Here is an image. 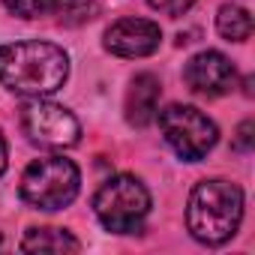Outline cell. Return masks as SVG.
<instances>
[{"label": "cell", "mask_w": 255, "mask_h": 255, "mask_svg": "<svg viewBox=\"0 0 255 255\" xmlns=\"http://www.w3.org/2000/svg\"><path fill=\"white\" fill-rule=\"evenodd\" d=\"M69 78V57L60 45L27 39L0 48V84L24 99L57 93Z\"/></svg>", "instance_id": "6da1fadb"}, {"label": "cell", "mask_w": 255, "mask_h": 255, "mask_svg": "<svg viewBox=\"0 0 255 255\" xmlns=\"http://www.w3.org/2000/svg\"><path fill=\"white\" fill-rule=\"evenodd\" d=\"M243 219V192L228 180H201L186 201V228L204 246L231 240Z\"/></svg>", "instance_id": "7a4b0ae2"}, {"label": "cell", "mask_w": 255, "mask_h": 255, "mask_svg": "<svg viewBox=\"0 0 255 255\" xmlns=\"http://www.w3.org/2000/svg\"><path fill=\"white\" fill-rule=\"evenodd\" d=\"M93 213L111 234H138L150 213V192L132 174H117L93 195Z\"/></svg>", "instance_id": "3957f363"}, {"label": "cell", "mask_w": 255, "mask_h": 255, "mask_svg": "<svg viewBox=\"0 0 255 255\" xmlns=\"http://www.w3.org/2000/svg\"><path fill=\"white\" fill-rule=\"evenodd\" d=\"M81 171L66 156H42L21 174V198L36 210H63L75 201Z\"/></svg>", "instance_id": "277c9868"}, {"label": "cell", "mask_w": 255, "mask_h": 255, "mask_svg": "<svg viewBox=\"0 0 255 255\" xmlns=\"http://www.w3.org/2000/svg\"><path fill=\"white\" fill-rule=\"evenodd\" d=\"M159 129H162L168 147L183 162L204 159L219 141L216 123L204 111H198L192 105H168V108H162L159 111Z\"/></svg>", "instance_id": "5b68a950"}, {"label": "cell", "mask_w": 255, "mask_h": 255, "mask_svg": "<svg viewBox=\"0 0 255 255\" xmlns=\"http://www.w3.org/2000/svg\"><path fill=\"white\" fill-rule=\"evenodd\" d=\"M21 129L30 144L45 150H66L81 138V123L75 120V114L57 102H48L45 96L30 99L21 108Z\"/></svg>", "instance_id": "8992f818"}, {"label": "cell", "mask_w": 255, "mask_h": 255, "mask_svg": "<svg viewBox=\"0 0 255 255\" xmlns=\"http://www.w3.org/2000/svg\"><path fill=\"white\" fill-rule=\"evenodd\" d=\"M183 78L201 96H225L237 87V69L222 51H198L186 60Z\"/></svg>", "instance_id": "52a82bcc"}, {"label": "cell", "mask_w": 255, "mask_h": 255, "mask_svg": "<svg viewBox=\"0 0 255 255\" xmlns=\"http://www.w3.org/2000/svg\"><path fill=\"white\" fill-rule=\"evenodd\" d=\"M162 42V30L150 18H120L105 30V48L117 57H150Z\"/></svg>", "instance_id": "ba28073f"}, {"label": "cell", "mask_w": 255, "mask_h": 255, "mask_svg": "<svg viewBox=\"0 0 255 255\" xmlns=\"http://www.w3.org/2000/svg\"><path fill=\"white\" fill-rule=\"evenodd\" d=\"M159 93H162V84L156 75H150V72L135 75L129 90H126V120L132 126H147L156 117Z\"/></svg>", "instance_id": "9c48e42d"}, {"label": "cell", "mask_w": 255, "mask_h": 255, "mask_svg": "<svg viewBox=\"0 0 255 255\" xmlns=\"http://www.w3.org/2000/svg\"><path fill=\"white\" fill-rule=\"evenodd\" d=\"M24 252H78L81 243L66 228H30L21 240Z\"/></svg>", "instance_id": "30bf717a"}, {"label": "cell", "mask_w": 255, "mask_h": 255, "mask_svg": "<svg viewBox=\"0 0 255 255\" xmlns=\"http://www.w3.org/2000/svg\"><path fill=\"white\" fill-rule=\"evenodd\" d=\"M216 30L228 42H246L252 36V15L237 3H225L216 12Z\"/></svg>", "instance_id": "8fae6325"}, {"label": "cell", "mask_w": 255, "mask_h": 255, "mask_svg": "<svg viewBox=\"0 0 255 255\" xmlns=\"http://www.w3.org/2000/svg\"><path fill=\"white\" fill-rule=\"evenodd\" d=\"M99 12V3L96 0H54V12L57 21L63 27H81L87 21H93Z\"/></svg>", "instance_id": "7c38bea8"}, {"label": "cell", "mask_w": 255, "mask_h": 255, "mask_svg": "<svg viewBox=\"0 0 255 255\" xmlns=\"http://www.w3.org/2000/svg\"><path fill=\"white\" fill-rule=\"evenodd\" d=\"M3 6L18 15V18H42V15H51L54 12V0H3Z\"/></svg>", "instance_id": "4fadbf2b"}, {"label": "cell", "mask_w": 255, "mask_h": 255, "mask_svg": "<svg viewBox=\"0 0 255 255\" xmlns=\"http://www.w3.org/2000/svg\"><path fill=\"white\" fill-rule=\"evenodd\" d=\"M192 3L195 0H147V6H153V9H159V12L171 15V18H180L183 12H189Z\"/></svg>", "instance_id": "5bb4252c"}, {"label": "cell", "mask_w": 255, "mask_h": 255, "mask_svg": "<svg viewBox=\"0 0 255 255\" xmlns=\"http://www.w3.org/2000/svg\"><path fill=\"white\" fill-rule=\"evenodd\" d=\"M255 123L252 120H243L240 126H237V135H234V150H240V153H249L252 150V144H255Z\"/></svg>", "instance_id": "9a60e30c"}, {"label": "cell", "mask_w": 255, "mask_h": 255, "mask_svg": "<svg viewBox=\"0 0 255 255\" xmlns=\"http://www.w3.org/2000/svg\"><path fill=\"white\" fill-rule=\"evenodd\" d=\"M6 138H3V129H0V174H3L6 171Z\"/></svg>", "instance_id": "2e32d148"}, {"label": "cell", "mask_w": 255, "mask_h": 255, "mask_svg": "<svg viewBox=\"0 0 255 255\" xmlns=\"http://www.w3.org/2000/svg\"><path fill=\"white\" fill-rule=\"evenodd\" d=\"M0 243H3V237H0Z\"/></svg>", "instance_id": "e0dca14e"}]
</instances>
